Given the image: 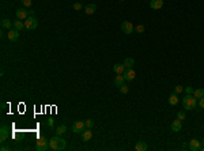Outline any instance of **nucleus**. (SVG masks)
<instances>
[{
    "instance_id": "obj_5",
    "label": "nucleus",
    "mask_w": 204,
    "mask_h": 151,
    "mask_svg": "<svg viewBox=\"0 0 204 151\" xmlns=\"http://www.w3.org/2000/svg\"><path fill=\"white\" fill-rule=\"evenodd\" d=\"M121 30L123 33H125V34H132V31H133V25H132V22H128V21H124L121 23Z\"/></svg>"
},
{
    "instance_id": "obj_6",
    "label": "nucleus",
    "mask_w": 204,
    "mask_h": 151,
    "mask_svg": "<svg viewBox=\"0 0 204 151\" xmlns=\"http://www.w3.org/2000/svg\"><path fill=\"white\" fill-rule=\"evenodd\" d=\"M84 128H86V125H84V121H75L72 124V131L75 132V133H82L84 131Z\"/></svg>"
},
{
    "instance_id": "obj_7",
    "label": "nucleus",
    "mask_w": 204,
    "mask_h": 151,
    "mask_svg": "<svg viewBox=\"0 0 204 151\" xmlns=\"http://www.w3.org/2000/svg\"><path fill=\"white\" fill-rule=\"evenodd\" d=\"M15 14H16V19H21V21L26 19L27 16H30V14H29V11L26 8H18Z\"/></svg>"
},
{
    "instance_id": "obj_13",
    "label": "nucleus",
    "mask_w": 204,
    "mask_h": 151,
    "mask_svg": "<svg viewBox=\"0 0 204 151\" xmlns=\"http://www.w3.org/2000/svg\"><path fill=\"white\" fill-rule=\"evenodd\" d=\"M189 150L192 151H199L200 148H201V146H200V142L197 140V139H192V140L189 142Z\"/></svg>"
},
{
    "instance_id": "obj_1",
    "label": "nucleus",
    "mask_w": 204,
    "mask_h": 151,
    "mask_svg": "<svg viewBox=\"0 0 204 151\" xmlns=\"http://www.w3.org/2000/svg\"><path fill=\"white\" fill-rule=\"evenodd\" d=\"M65 147H67V142L64 140L61 136L56 135L49 140V148L53 151H63L65 150Z\"/></svg>"
},
{
    "instance_id": "obj_36",
    "label": "nucleus",
    "mask_w": 204,
    "mask_h": 151,
    "mask_svg": "<svg viewBox=\"0 0 204 151\" xmlns=\"http://www.w3.org/2000/svg\"><path fill=\"white\" fill-rule=\"evenodd\" d=\"M118 1H125V0H118Z\"/></svg>"
},
{
    "instance_id": "obj_20",
    "label": "nucleus",
    "mask_w": 204,
    "mask_h": 151,
    "mask_svg": "<svg viewBox=\"0 0 204 151\" xmlns=\"http://www.w3.org/2000/svg\"><path fill=\"white\" fill-rule=\"evenodd\" d=\"M169 104L174 106V105L178 104V97H177V93H172L170 94V97H169Z\"/></svg>"
},
{
    "instance_id": "obj_3",
    "label": "nucleus",
    "mask_w": 204,
    "mask_h": 151,
    "mask_svg": "<svg viewBox=\"0 0 204 151\" xmlns=\"http://www.w3.org/2000/svg\"><path fill=\"white\" fill-rule=\"evenodd\" d=\"M37 27H38V21H37V18L34 15L27 16L26 19H25V29H27V30H34Z\"/></svg>"
},
{
    "instance_id": "obj_30",
    "label": "nucleus",
    "mask_w": 204,
    "mask_h": 151,
    "mask_svg": "<svg viewBox=\"0 0 204 151\" xmlns=\"http://www.w3.org/2000/svg\"><path fill=\"white\" fill-rule=\"evenodd\" d=\"M22 4L25 5V7H32L33 0H22Z\"/></svg>"
},
{
    "instance_id": "obj_9",
    "label": "nucleus",
    "mask_w": 204,
    "mask_h": 151,
    "mask_svg": "<svg viewBox=\"0 0 204 151\" xmlns=\"http://www.w3.org/2000/svg\"><path fill=\"white\" fill-rule=\"evenodd\" d=\"M123 75H124L125 80H128V82H132V80L135 79V76H136V72L133 71V68H129V69H125Z\"/></svg>"
},
{
    "instance_id": "obj_31",
    "label": "nucleus",
    "mask_w": 204,
    "mask_h": 151,
    "mask_svg": "<svg viewBox=\"0 0 204 151\" xmlns=\"http://www.w3.org/2000/svg\"><path fill=\"white\" fill-rule=\"evenodd\" d=\"M177 119H180V120H185V113H184L182 110H180L177 113Z\"/></svg>"
},
{
    "instance_id": "obj_12",
    "label": "nucleus",
    "mask_w": 204,
    "mask_h": 151,
    "mask_svg": "<svg viewBox=\"0 0 204 151\" xmlns=\"http://www.w3.org/2000/svg\"><path fill=\"white\" fill-rule=\"evenodd\" d=\"M181 128H182V120L177 119V120H174L172 123V131L173 132H180Z\"/></svg>"
},
{
    "instance_id": "obj_29",
    "label": "nucleus",
    "mask_w": 204,
    "mask_h": 151,
    "mask_svg": "<svg viewBox=\"0 0 204 151\" xmlns=\"http://www.w3.org/2000/svg\"><path fill=\"white\" fill-rule=\"evenodd\" d=\"M136 33H139V34H141V33H144V26L143 25H137V26L135 27Z\"/></svg>"
},
{
    "instance_id": "obj_2",
    "label": "nucleus",
    "mask_w": 204,
    "mask_h": 151,
    "mask_svg": "<svg viewBox=\"0 0 204 151\" xmlns=\"http://www.w3.org/2000/svg\"><path fill=\"white\" fill-rule=\"evenodd\" d=\"M197 105V99L193 97V94H186L182 98V106L186 110H193Z\"/></svg>"
},
{
    "instance_id": "obj_24",
    "label": "nucleus",
    "mask_w": 204,
    "mask_h": 151,
    "mask_svg": "<svg viewBox=\"0 0 204 151\" xmlns=\"http://www.w3.org/2000/svg\"><path fill=\"white\" fill-rule=\"evenodd\" d=\"M65 132H67V127H65V125H60V127H57V129H56V135L61 136V135H64Z\"/></svg>"
},
{
    "instance_id": "obj_25",
    "label": "nucleus",
    "mask_w": 204,
    "mask_h": 151,
    "mask_svg": "<svg viewBox=\"0 0 204 151\" xmlns=\"http://www.w3.org/2000/svg\"><path fill=\"white\" fill-rule=\"evenodd\" d=\"M128 91H129V87H128L127 84H121L120 86V93L121 94H128Z\"/></svg>"
},
{
    "instance_id": "obj_35",
    "label": "nucleus",
    "mask_w": 204,
    "mask_h": 151,
    "mask_svg": "<svg viewBox=\"0 0 204 151\" xmlns=\"http://www.w3.org/2000/svg\"><path fill=\"white\" fill-rule=\"evenodd\" d=\"M1 151H5V150H10V147H5V146H3L1 148H0Z\"/></svg>"
},
{
    "instance_id": "obj_4",
    "label": "nucleus",
    "mask_w": 204,
    "mask_h": 151,
    "mask_svg": "<svg viewBox=\"0 0 204 151\" xmlns=\"http://www.w3.org/2000/svg\"><path fill=\"white\" fill-rule=\"evenodd\" d=\"M49 148V140H48L45 136H40L36 144V150L37 151H45Z\"/></svg>"
},
{
    "instance_id": "obj_37",
    "label": "nucleus",
    "mask_w": 204,
    "mask_h": 151,
    "mask_svg": "<svg viewBox=\"0 0 204 151\" xmlns=\"http://www.w3.org/2000/svg\"><path fill=\"white\" fill-rule=\"evenodd\" d=\"M203 143H204V139H203Z\"/></svg>"
},
{
    "instance_id": "obj_19",
    "label": "nucleus",
    "mask_w": 204,
    "mask_h": 151,
    "mask_svg": "<svg viewBox=\"0 0 204 151\" xmlns=\"http://www.w3.org/2000/svg\"><path fill=\"white\" fill-rule=\"evenodd\" d=\"M127 68L124 67V64H120V63H117V64H114V67H113V71H114L116 73H124V71H125Z\"/></svg>"
},
{
    "instance_id": "obj_21",
    "label": "nucleus",
    "mask_w": 204,
    "mask_h": 151,
    "mask_svg": "<svg viewBox=\"0 0 204 151\" xmlns=\"http://www.w3.org/2000/svg\"><path fill=\"white\" fill-rule=\"evenodd\" d=\"M12 26H14V29H16V30L21 31L22 29H25V22H22L21 19H16V21L12 23Z\"/></svg>"
},
{
    "instance_id": "obj_15",
    "label": "nucleus",
    "mask_w": 204,
    "mask_h": 151,
    "mask_svg": "<svg viewBox=\"0 0 204 151\" xmlns=\"http://www.w3.org/2000/svg\"><path fill=\"white\" fill-rule=\"evenodd\" d=\"M125 82V78H124V75L123 73H116V78H114V84L117 87H120L121 84H124Z\"/></svg>"
},
{
    "instance_id": "obj_28",
    "label": "nucleus",
    "mask_w": 204,
    "mask_h": 151,
    "mask_svg": "<svg viewBox=\"0 0 204 151\" xmlns=\"http://www.w3.org/2000/svg\"><path fill=\"white\" fill-rule=\"evenodd\" d=\"M73 10L75 11H80V10H83V5L80 4V3H78V1H76V3H73Z\"/></svg>"
},
{
    "instance_id": "obj_27",
    "label": "nucleus",
    "mask_w": 204,
    "mask_h": 151,
    "mask_svg": "<svg viewBox=\"0 0 204 151\" xmlns=\"http://www.w3.org/2000/svg\"><path fill=\"white\" fill-rule=\"evenodd\" d=\"M184 90H185V87H182L181 84H177L176 87H174V93H177V94H180V93H182Z\"/></svg>"
},
{
    "instance_id": "obj_34",
    "label": "nucleus",
    "mask_w": 204,
    "mask_h": 151,
    "mask_svg": "<svg viewBox=\"0 0 204 151\" xmlns=\"http://www.w3.org/2000/svg\"><path fill=\"white\" fill-rule=\"evenodd\" d=\"M53 124H55V121H53V119H50V120L48 121V125H49V127H53Z\"/></svg>"
},
{
    "instance_id": "obj_11",
    "label": "nucleus",
    "mask_w": 204,
    "mask_h": 151,
    "mask_svg": "<svg viewBox=\"0 0 204 151\" xmlns=\"http://www.w3.org/2000/svg\"><path fill=\"white\" fill-rule=\"evenodd\" d=\"M80 135H82V140L83 142H89L93 138V131H91V128H86Z\"/></svg>"
},
{
    "instance_id": "obj_8",
    "label": "nucleus",
    "mask_w": 204,
    "mask_h": 151,
    "mask_svg": "<svg viewBox=\"0 0 204 151\" xmlns=\"http://www.w3.org/2000/svg\"><path fill=\"white\" fill-rule=\"evenodd\" d=\"M7 37H8V40L12 42H15L18 38H19V30H16V29H10L8 33H7Z\"/></svg>"
},
{
    "instance_id": "obj_10",
    "label": "nucleus",
    "mask_w": 204,
    "mask_h": 151,
    "mask_svg": "<svg viewBox=\"0 0 204 151\" xmlns=\"http://www.w3.org/2000/svg\"><path fill=\"white\" fill-rule=\"evenodd\" d=\"M8 135H10V132H8V128L3 125V127L0 128V140H1V143H4V142L8 139Z\"/></svg>"
},
{
    "instance_id": "obj_16",
    "label": "nucleus",
    "mask_w": 204,
    "mask_h": 151,
    "mask_svg": "<svg viewBox=\"0 0 204 151\" xmlns=\"http://www.w3.org/2000/svg\"><path fill=\"white\" fill-rule=\"evenodd\" d=\"M95 11H97V5L95 4H87L86 7H84V14H87V15L94 14Z\"/></svg>"
},
{
    "instance_id": "obj_23",
    "label": "nucleus",
    "mask_w": 204,
    "mask_h": 151,
    "mask_svg": "<svg viewBox=\"0 0 204 151\" xmlns=\"http://www.w3.org/2000/svg\"><path fill=\"white\" fill-rule=\"evenodd\" d=\"M193 97L196 99H200L204 97V89H196L193 91Z\"/></svg>"
},
{
    "instance_id": "obj_18",
    "label": "nucleus",
    "mask_w": 204,
    "mask_h": 151,
    "mask_svg": "<svg viewBox=\"0 0 204 151\" xmlns=\"http://www.w3.org/2000/svg\"><path fill=\"white\" fill-rule=\"evenodd\" d=\"M123 64H124V67H125L127 69H129V68H133V65H135V60H133L132 57H127Z\"/></svg>"
},
{
    "instance_id": "obj_17",
    "label": "nucleus",
    "mask_w": 204,
    "mask_h": 151,
    "mask_svg": "<svg viewBox=\"0 0 204 151\" xmlns=\"http://www.w3.org/2000/svg\"><path fill=\"white\" fill-rule=\"evenodd\" d=\"M135 150H137V151H147L148 150V146H147L146 142H137V143H136V146H135Z\"/></svg>"
},
{
    "instance_id": "obj_26",
    "label": "nucleus",
    "mask_w": 204,
    "mask_h": 151,
    "mask_svg": "<svg viewBox=\"0 0 204 151\" xmlns=\"http://www.w3.org/2000/svg\"><path fill=\"white\" fill-rule=\"evenodd\" d=\"M84 125H86V128H93L94 121L91 120V119H87V120H84Z\"/></svg>"
},
{
    "instance_id": "obj_33",
    "label": "nucleus",
    "mask_w": 204,
    "mask_h": 151,
    "mask_svg": "<svg viewBox=\"0 0 204 151\" xmlns=\"http://www.w3.org/2000/svg\"><path fill=\"white\" fill-rule=\"evenodd\" d=\"M199 106L201 108V109H204V97L199 99Z\"/></svg>"
},
{
    "instance_id": "obj_14",
    "label": "nucleus",
    "mask_w": 204,
    "mask_h": 151,
    "mask_svg": "<svg viewBox=\"0 0 204 151\" xmlns=\"http://www.w3.org/2000/svg\"><path fill=\"white\" fill-rule=\"evenodd\" d=\"M150 7H151L152 10H161L163 7V0H151Z\"/></svg>"
},
{
    "instance_id": "obj_22",
    "label": "nucleus",
    "mask_w": 204,
    "mask_h": 151,
    "mask_svg": "<svg viewBox=\"0 0 204 151\" xmlns=\"http://www.w3.org/2000/svg\"><path fill=\"white\" fill-rule=\"evenodd\" d=\"M11 26H12V22H11L10 19H7V18L1 19V27H3V29H7V30H10Z\"/></svg>"
},
{
    "instance_id": "obj_32",
    "label": "nucleus",
    "mask_w": 204,
    "mask_h": 151,
    "mask_svg": "<svg viewBox=\"0 0 204 151\" xmlns=\"http://www.w3.org/2000/svg\"><path fill=\"white\" fill-rule=\"evenodd\" d=\"M193 91H195V90L192 89L191 86H188V87H185V93H186V94H193Z\"/></svg>"
}]
</instances>
